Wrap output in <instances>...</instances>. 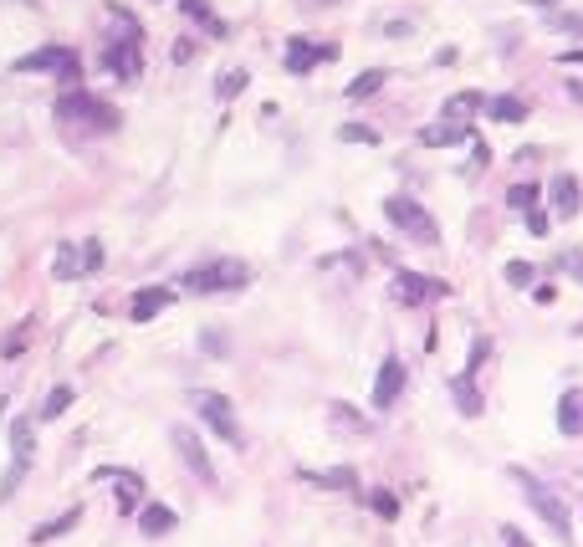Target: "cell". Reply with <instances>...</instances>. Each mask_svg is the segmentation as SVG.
Masks as SVG:
<instances>
[{
    "label": "cell",
    "mask_w": 583,
    "mask_h": 547,
    "mask_svg": "<svg viewBox=\"0 0 583 547\" xmlns=\"http://www.w3.org/2000/svg\"><path fill=\"white\" fill-rule=\"evenodd\" d=\"M108 21L118 26V36L103 41V72H113L118 82H139V72H143V26L123 11V5H108Z\"/></svg>",
    "instance_id": "6da1fadb"
},
{
    "label": "cell",
    "mask_w": 583,
    "mask_h": 547,
    "mask_svg": "<svg viewBox=\"0 0 583 547\" xmlns=\"http://www.w3.org/2000/svg\"><path fill=\"white\" fill-rule=\"evenodd\" d=\"M52 118L72 133H113L118 129V108H108L103 98H92L82 88H67L52 103Z\"/></svg>",
    "instance_id": "7a4b0ae2"
},
{
    "label": "cell",
    "mask_w": 583,
    "mask_h": 547,
    "mask_svg": "<svg viewBox=\"0 0 583 547\" xmlns=\"http://www.w3.org/2000/svg\"><path fill=\"white\" fill-rule=\"evenodd\" d=\"M512 481L522 486V496H527V507L537 511V517H543L547 527L557 532V542H563V547H573V511H568V501H563L557 491H547V486L537 481L532 470H522V466H512Z\"/></svg>",
    "instance_id": "3957f363"
},
{
    "label": "cell",
    "mask_w": 583,
    "mask_h": 547,
    "mask_svg": "<svg viewBox=\"0 0 583 547\" xmlns=\"http://www.w3.org/2000/svg\"><path fill=\"white\" fill-rule=\"evenodd\" d=\"M190 297H215V292H241L251 287V266L246 261H235V256H215L205 261V266H194V272H184L180 282Z\"/></svg>",
    "instance_id": "277c9868"
},
{
    "label": "cell",
    "mask_w": 583,
    "mask_h": 547,
    "mask_svg": "<svg viewBox=\"0 0 583 547\" xmlns=\"http://www.w3.org/2000/svg\"><path fill=\"white\" fill-rule=\"evenodd\" d=\"M190 409L200 419H205L210 430L221 435L231 450H246V435H241V419H235V404L225 399V394H215V389H190Z\"/></svg>",
    "instance_id": "5b68a950"
},
{
    "label": "cell",
    "mask_w": 583,
    "mask_h": 547,
    "mask_svg": "<svg viewBox=\"0 0 583 547\" xmlns=\"http://www.w3.org/2000/svg\"><path fill=\"white\" fill-rule=\"evenodd\" d=\"M384 215H389V225H394V231H404L410 241H420V246H441V225H435V215H430L420 200L389 195L384 200Z\"/></svg>",
    "instance_id": "8992f818"
},
{
    "label": "cell",
    "mask_w": 583,
    "mask_h": 547,
    "mask_svg": "<svg viewBox=\"0 0 583 547\" xmlns=\"http://www.w3.org/2000/svg\"><path fill=\"white\" fill-rule=\"evenodd\" d=\"M11 72H57L67 88H78L82 82V57L72 52V46H62V41H52V46H36V52L16 57Z\"/></svg>",
    "instance_id": "52a82bcc"
},
{
    "label": "cell",
    "mask_w": 583,
    "mask_h": 547,
    "mask_svg": "<svg viewBox=\"0 0 583 547\" xmlns=\"http://www.w3.org/2000/svg\"><path fill=\"white\" fill-rule=\"evenodd\" d=\"M98 266H103V241L92 235V241H72V246L57 251L52 276H57V282H78V276H92Z\"/></svg>",
    "instance_id": "ba28073f"
},
{
    "label": "cell",
    "mask_w": 583,
    "mask_h": 547,
    "mask_svg": "<svg viewBox=\"0 0 583 547\" xmlns=\"http://www.w3.org/2000/svg\"><path fill=\"white\" fill-rule=\"evenodd\" d=\"M169 445H174V456L190 466V476L200 486H221V476H215V466H210V456H205V445H200V435H194L190 425H174V430H169Z\"/></svg>",
    "instance_id": "9c48e42d"
},
{
    "label": "cell",
    "mask_w": 583,
    "mask_h": 547,
    "mask_svg": "<svg viewBox=\"0 0 583 547\" xmlns=\"http://www.w3.org/2000/svg\"><path fill=\"white\" fill-rule=\"evenodd\" d=\"M389 292H394V302H404V307H425V302L445 297V282H435V276L425 272H404V266H394V276H389Z\"/></svg>",
    "instance_id": "30bf717a"
},
{
    "label": "cell",
    "mask_w": 583,
    "mask_h": 547,
    "mask_svg": "<svg viewBox=\"0 0 583 547\" xmlns=\"http://www.w3.org/2000/svg\"><path fill=\"white\" fill-rule=\"evenodd\" d=\"M31 456H36V430H31L26 419H16V425H11V470H5V481H0V501L16 491L21 476H26Z\"/></svg>",
    "instance_id": "8fae6325"
},
{
    "label": "cell",
    "mask_w": 583,
    "mask_h": 547,
    "mask_svg": "<svg viewBox=\"0 0 583 547\" xmlns=\"http://www.w3.org/2000/svg\"><path fill=\"white\" fill-rule=\"evenodd\" d=\"M92 476H98V481H108V486H118V507H123V511H139V507H143V481H139V470L98 466Z\"/></svg>",
    "instance_id": "7c38bea8"
},
{
    "label": "cell",
    "mask_w": 583,
    "mask_h": 547,
    "mask_svg": "<svg viewBox=\"0 0 583 547\" xmlns=\"http://www.w3.org/2000/svg\"><path fill=\"white\" fill-rule=\"evenodd\" d=\"M404 378H410V368H404L400 358H384V364H379V378H374V409L379 415L394 409V399L404 394Z\"/></svg>",
    "instance_id": "4fadbf2b"
},
{
    "label": "cell",
    "mask_w": 583,
    "mask_h": 547,
    "mask_svg": "<svg viewBox=\"0 0 583 547\" xmlns=\"http://www.w3.org/2000/svg\"><path fill=\"white\" fill-rule=\"evenodd\" d=\"M333 57H338V46H312L307 36L286 41V72H292V77H307L318 62H333Z\"/></svg>",
    "instance_id": "5bb4252c"
},
{
    "label": "cell",
    "mask_w": 583,
    "mask_h": 547,
    "mask_svg": "<svg viewBox=\"0 0 583 547\" xmlns=\"http://www.w3.org/2000/svg\"><path fill=\"white\" fill-rule=\"evenodd\" d=\"M297 481L318 486V491H359V470L353 466H333V470H297Z\"/></svg>",
    "instance_id": "9a60e30c"
},
{
    "label": "cell",
    "mask_w": 583,
    "mask_h": 547,
    "mask_svg": "<svg viewBox=\"0 0 583 547\" xmlns=\"http://www.w3.org/2000/svg\"><path fill=\"white\" fill-rule=\"evenodd\" d=\"M547 200H553L557 221H573V215H578V205H583V190H578V180H573V174H553Z\"/></svg>",
    "instance_id": "2e32d148"
},
{
    "label": "cell",
    "mask_w": 583,
    "mask_h": 547,
    "mask_svg": "<svg viewBox=\"0 0 583 547\" xmlns=\"http://www.w3.org/2000/svg\"><path fill=\"white\" fill-rule=\"evenodd\" d=\"M486 108H492V98H481L476 88H471V92H455V98H445V123H461V129H476L471 118H476V113H486Z\"/></svg>",
    "instance_id": "e0dca14e"
},
{
    "label": "cell",
    "mask_w": 583,
    "mask_h": 547,
    "mask_svg": "<svg viewBox=\"0 0 583 547\" xmlns=\"http://www.w3.org/2000/svg\"><path fill=\"white\" fill-rule=\"evenodd\" d=\"M557 435L578 440L583 435V389H563L557 394Z\"/></svg>",
    "instance_id": "ac0fdd59"
},
{
    "label": "cell",
    "mask_w": 583,
    "mask_h": 547,
    "mask_svg": "<svg viewBox=\"0 0 583 547\" xmlns=\"http://www.w3.org/2000/svg\"><path fill=\"white\" fill-rule=\"evenodd\" d=\"M174 527H180V517H174L164 501H143V507H139V532L143 537H169Z\"/></svg>",
    "instance_id": "d6986e66"
},
{
    "label": "cell",
    "mask_w": 583,
    "mask_h": 547,
    "mask_svg": "<svg viewBox=\"0 0 583 547\" xmlns=\"http://www.w3.org/2000/svg\"><path fill=\"white\" fill-rule=\"evenodd\" d=\"M174 302V292L169 287H143V292H133V302H129V317L133 323H149V317H159Z\"/></svg>",
    "instance_id": "ffe728a7"
},
{
    "label": "cell",
    "mask_w": 583,
    "mask_h": 547,
    "mask_svg": "<svg viewBox=\"0 0 583 547\" xmlns=\"http://www.w3.org/2000/svg\"><path fill=\"white\" fill-rule=\"evenodd\" d=\"M476 139V129H461V123H430V129H420V144L425 149H445V144H471Z\"/></svg>",
    "instance_id": "44dd1931"
},
{
    "label": "cell",
    "mask_w": 583,
    "mask_h": 547,
    "mask_svg": "<svg viewBox=\"0 0 583 547\" xmlns=\"http://www.w3.org/2000/svg\"><path fill=\"white\" fill-rule=\"evenodd\" d=\"M451 399H455V415H466V419H476L481 415V389H476V378H451Z\"/></svg>",
    "instance_id": "7402d4cb"
},
{
    "label": "cell",
    "mask_w": 583,
    "mask_h": 547,
    "mask_svg": "<svg viewBox=\"0 0 583 547\" xmlns=\"http://www.w3.org/2000/svg\"><path fill=\"white\" fill-rule=\"evenodd\" d=\"M328 419H333V430H343V435H369V430H374V419H369V415H353V404H343V399H338V404H328Z\"/></svg>",
    "instance_id": "603a6c76"
},
{
    "label": "cell",
    "mask_w": 583,
    "mask_h": 547,
    "mask_svg": "<svg viewBox=\"0 0 583 547\" xmlns=\"http://www.w3.org/2000/svg\"><path fill=\"white\" fill-rule=\"evenodd\" d=\"M384 82H389L384 67H369V72H359V77L349 82V92H343V98H349V103H363V98H374V92L384 88Z\"/></svg>",
    "instance_id": "cb8c5ba5"
},
{
    "label": "cell",
    "mask_w": 583,
    "mask_h": 547,
    "mask_svg": "<svg viewBox=\"0 0 583 547\" xmlns=\"http://www.w3.org/2000/svg\"><path fill=\"white\" fill-rule=\"evenodd\" d=\"M486 113H492L496 123H522L532 108H527V98H517V92H502V98H492V108H486Z\"/></svg>",
    "instance_id": "d4e9b609"
},
{
    "label": "cell",
    "mask_w": 583,
    "mask_h": 547,
    "mask_svg": "<svg viewBox=\"0 0 583 547\" xmlns=\"http://www.w3.org/2000/svg\"><path fill=\"white\" fill-rule=\"evenodd\" d=\"M82 521V507H67L62 517H52V521H41L36 532H31V542H52V537H67L72 527Z\"/></svg>",
    "instance_id": "484cf974"
},
{
    "label": "cell",
    "mask_w": 583,
    "mask_h": 547,
    "mask_svg": "<svg viewBox=\"0 0 583 547\" xmlns=\"http://www.w3.org/2000/svg\"><path fill=\"white\" fill-rule=\"evenodd\" d=\"M72 399H78V394H72V384H57V389L47 394V404H41L36 415H41V419H62L67 409H72Z\"/></svg>",
    "instance_id": "4316f807"
},
{
    "label": "cell",
    "mask_w": 583,
    "mask_h": 547,
    "mask_svg": "<svg viewBox=\"0 0 583 547\" xmlns=\"http://www.w3.org/2000/svg\"><path fill=\"white\" fill-rule=\"evenodd\" d=\"M246 72H241V67H231V72H221V77H215V98H225V103H231V98H241V92H246Z\"/></svg>",
    "instance_id": "83f0119b"
},
{
    "label": "cell",
    "mask_w": 583,
    "mask_h": 547,
    "mask_svg": "<svg viewBox=\"0 0 583 547\" xmlns=\"http://www.w3.org/2000/svg\"><path fill=\"white\" fill-rule=\"evenodd\" d=\"M180 5H184V15H194V21L210 31V36H221V31H225L221 21H215V11H210V0H180Z\"/></svg>",
    "instance_id": "f1b7e54d"
},
{
    "label": "cell",
    "mask_w": 583,
    "mask_h": 547,
    "mask_svg": "<svg viewBox=\"0 0 583 547\" xmlns=\"http://www.w3.org/2000/svg\"><path fill=\"white\" fill-rule=\"evenodd\" d=\"M506 205L512 210H522V215H532V210H537V184H512V190H506Z\"/></svg>",
    "instance_id": "f546056e"
},
{
    "label": "cell",
    "mask_w": 583,
    "mask_h": 547,
    "mask_svg": "<svg viewBox=\"0 0 583 547\" xmlns=\"http://www.w3.org/2000/svg\"><path fill=\"white\" fill-rule=\"evenodd\" d=\"M369 507H374L384 521H394V517H400V496L384 491V486H374V491H369Z\"/></svg>",
    "instance_id": "4dcf8cb0"
},
{
    "label": "cell",
    "mask_w": 583,
    "mask_h": 547,
    "mask_svg": "<svg viewBox=\"0 0 583 547\" xmlns=\"http://www.w3.org/2000/svg\"><path fill=\"white\" fill-rule=\"evenodd\" d=\"M506 282H512V287H532V276H537V272H532V261H506Z\"/></svg>",
    "instance_id": "1f68e13d"
},
{
    "label": "cell",
    "mask_w": 583,
    "mask_h": 547,
    "mask_svg": "<svg viewBox=\"0 0 583 547\" xmlns=\"http://www.w3.org/2000/svg\"><path fill=\"white\" fill-rule=\"evenodd\" d=\"M486 353H492V338H476V343H471V353H466V378H476V368L486 364Z\"/></svg>",
    "instance_id": "d6a6232c"
},
{
    "label": "cell",
    "mask_w": 583,
    "mask_h": 547,
    "mask_svg": "<svg viewBox=\"0 0 583 547\" xmlns=\"http://www.w3.org/2000/svg\"><path fill=\"white\" fill-rule=\"evenodd\" d=\"M343 144H374V129H363V123H349V129H338Z\"/></svg>",
    "instance_id": "836d02e7"
},
{
    "label": "cell",
    "mask_w": 583,
    "mask_h": 547,
    "mask_svg": "<svg viewBox=\"0 0 583 547\" xmlns=\"http://www.w3.org/2000/svg\"><path fill=\"white\" fill-rule=\"evenodd\" d=\"M557 272H568L583 282V251H563V256H557Z\"/></svg>",
    "instance_id": "e575fe53"
},
{
    "label": "cell",
    "mask_w": 583,
    "mask_h": 547,
    "mask_svg": "<svg viewBox=\"0 0 583 547\" xmlns=\"http://www.w3.org/2000/svg\"><path fill=\"white\" fill-rule=\"evenodd\" d=\"M557 31H573V36H583V15H553Z\"/></svg>",
    "instance_id": "d590c367"
},
{
    "label": "cell",
    "mask_w": 583,
    "mask_h": 547,
    "mask_svg": "<svg viewBox=\"0 0 583 547\" xmlns=\"http://www.w3.org/2000/svg\"><path fill=\"white\" fill-rule=\"evenodd\" d=\"M527 231L532 235H547V210H532V215H527Z\"/></svg>",
    "instance_id": "8d00e7d4"
},
{
    "label": "cell",
    "mask_w": 583,
    "mask_h": 547,
    "mask_svg": "<svg viewBox=\"0 0 583 547\" xmlns=\"http://www.w3.org/2000/svg\"><path fill=\"white\" fill-rule=\"evenodd\" d=\"M502 542H506V547H532V537H522L517 527H502Z\"/></svg>",
    "instance_id": "74e56055"
},
{
    "label": "cell",
    "mask_w": 583,
    "mask_h": 547,
    "mask_svg": "<svg viewBox=\"0 0 583 547\" xmlns=\"http://www.w3.org/2000/svg\"><path fill=\"white\" fill-rule=\"evenodd\" d=\"M563 67H583V52H563Z\"/></svg>",
    "instance_id": "f35d334b"
},
{
    "label": "cell",
    "mask_w": 583,
    "mask_h": 547,
    "mask_svg": "<svg viewBox=\"0 0 583 547\" xmlns=\"http://www.w3.org/2000/svg\"><path fill=\"white\" fill-rule=\"evenodd\" d=\"M532 5H537V11H553V5H563V0H532Z\"/></svg>",
    "instance_id": "ab89813d"
},
{
    "label": "cell",
    "mask_w": 583,
    "mask_h": 547,
    "mask_svg": "<svg viewBox=\"0 0 583 547\" xmlns=\"http://www.w3.org/2000/svg\"><path fill=\"white\" fill-rule=\"evenodd\" d=\"M568 92H573V98H578V103H583V82H568Z\"/></svg>",
    "instance_id": "60d3db41"
},
{
    "label": "cell",
    "mask_w": 583,
    "mask_h": 547,
    "mask_svg": "<svg viewBox=\"0 0 583 547\" xmlns=\"http://www.w3.org/2000/svg\"><path fill=\"white\" fill-rule=\"evenodd\" d=\"M323 5H333V0H323Z\"/></svg>",
    "instance_id": "b9f144b4"
}]
</instances>
